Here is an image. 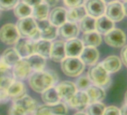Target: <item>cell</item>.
Returning a JSON list of instances; mask_svg holds the SVG:
<instances>
[{"mask_svg":"<svg viewBox=\"0 0 127 115\" xmlns=\"http://www.w3.org/2000/svg\"><path fill=\"white\" fill-rule=\"evenodd\" d=\"M82 42L84 46L96 48L102 43V37L96 31L85 32L82 35Z\"/></svg>","mask_w":127,"mask_h":115,"instance_id":"26","label":"cell"},{"mask_svg":"<svg viewBox=\"0 0 127 115\" xmlns=\"http://www.w3.org/2000/svg\"><path fill=\"white\" fill-rule=\"evenodd\" d=\"M86 93L89 99V104L102 101L105 97V92L102 87L97 85H90L86 89Z\"/></svg>","mask_w":127,"mask_h":115,"instance_id":"25","label":"cell"},{"mask_svg":"<svg viewBox=\"0 0 127 115\" xmlns=\"http://www.w3.org/2000/svg\"><path fill=\"white\" fill-rule=\"evenodd\" d=\"M14 15L19 19L29 17L32 16V7L25 3L24 2H19L14 8Z\"/></svg>","mask_w":127,"mask_h":115,"instance_id":"33","label":"cell"},{"mask_svg":"<svg viewBox=\"0 0 127 115\" xmlns=\"http://www.w3.org/2000/svg\"><path fill=\"white\" fill-rule=\"evenodd\" d=\"M14 103L18 105L26 113V114L34 112L37 108V102L32 97L27 95H25L20 99L14 100Z\"/></svg>","mask_w":127,"mask_h":115,"instance_id":"24","label":"cell"},{"mask_svg":"<svg viewBox=\"0 0 127 115\" xmlns=\"http://www.w3.org/2000/svg\"><path fill=\"white\" fill-rule=\"evenodd\" d=\"M19 0H0V10L10 11L15 8Z\"/></svg>","mask_w":127,"mask_h":115,"instance_id":"37","label":"cell"},{"mask_svg":"<svg viewBox=\"0 0 127 115\" xmlns=\"http://www.w3.org/2000/svg\"><path fill=\"white\" fill-rule=\"evenodd\" d=\"M87 15V12L84 5L70 8L67 11V21L77 23Z\"/></svg>","mask_w":127,"mask_h":115,"instance_id":"30","label":"cell"},{"mask_svg":"<svg viewBox=\"0 0 127 115\" xmlns=\"http://www.w3.org/2000/svg\"><path fill=\"white\" fill-rule=\"evenodd\" d=\"M114 28V22L111 20L105 14L96 19L95 31L100 34H105Z\"/></svg>","mask_w":127,"mask_h":115,"instance_id":"23","label":"cell"},{"mask_svg":"<svg viewBox=\"0 0 127 115\" xmlns=\"http://www.w3.org/2000/svg\"><path fill=\"white\" fill-rule=\"evenodd\" d=\"M66 52H65V42L63 40H56L54 43H52L50 55L49 58L52 61L56 63H61L65 58Z\"/></svg>","mask_w":127,"mask_h":115,"instance_id":"16","label":"cell"},{"mask_svg":"<svg viewBox=\"0 0 127 115\" xmlns=\"http://www.w3.org/2000/svg\"><path fill=\"white\" fill-rule=\"evenodd\" d=\"M37 21V20H36ZM37 26L40 32V39L52 40H55L58 36V28L53 26L49 20H37Z\"/></svg>","mask_w":127,"mask_h":115,"instance_id":"9","label":"cell"},{"mask_svg":"<svg viewBox=\"0 0 127 115\" xmlns=\"http://www.w3.org/2000/svg\"><path fill=\"white\" fill-rule=\"evenodd\" d=\"M59 0H43V2H45L46 4H47L49 7H54L55 6Z\"/></svg>","mask_w":127,"mask_h":115,"instance_id":"43","label":"cell"},{"mask_svg":"<svg viewBox=\"0 0 127 115\" xmlns=\"http://www.w3.org/2000/svg\"><path fill=\"white\" fill-rule=\"evenodd\" d=\"M79 28L76 23L66 21L61 26L58 27V35L61 40H68L78 37Z\"/></svg>","mask_w":127,"mask_h":115,"instance_id":"8","label":"cell"},{"mask_svg":"<svg viewBox=\"0 0 127 115\" xmlns=\"http://www.w3.org/2000/svg\"><path fill=\"white\" fill-rule=\"evenodd\" d=\"M101 64L108 73H114L121 69L122 61L117 55H109L102 61Z\"/></svg>","mask_w":127,"mask_h":115,"instance_id":"22","label":"cell"},{"mask_svg":"<svg viewBox=\"0 0 127 115\" xmlns=\"http://www.w3.org/2000/svg\"><path fill=\"white\" fill-rule=\"evenodd\" d=\"M23 2H24L25 3L28 4L32 7H34L43 2V0H23Z\"/></svg>","mask_w":127,"mask_h":115,"instance_id":"42","label":"cell"},{"mask_svg":"<svg viewBox=\"0 0 127 115\" xmlns=\"http://www.w3.org/2000/svg\"><path fill=\"white\" fill-rule=\"evenodd\" d=\"M95 23L96 19L87 14L79 21V28L83 33L93 31H95Z\"/></svg>","mask_w":127,"mask_h":115,"instance_id":"34","label":"cell"},{"mask_svg":"<svg viewBox=\"0 0 127 115\" xmlns=\"http://www.w3.org/2000/svg\"><path fill=\"white\" fill-rule=\"evenodd\" d=\"M123 6V11H124L125 16L127 17V1H124Z\"/></svg>","mask_w":127,"mask_h":115,"instance_id":"45","label":"cell"},{"mask_svg":"<svg viewBox=\"0 0 127 115\" xmlns=\"http://www.w3.org/2000/svg\"><path fill=\"white\" fill-rule=\"evenodd\" d=\"M8 115H26V113L18 105L13 102L8 110Z\"/></svg>","mask_w":127,"mask_h":115,"instance_id":"39","label":"cell"},{"mask_svg":"<svg viewBox=\"0 0 127 115\" xmlns=\"http://www.w3.org/2000/svg\"><path fill=\"white\" fill-rule=\"evenodd\" d=\"M29 63L31 69L34 72L43 71L46 67V58L37 54H33L25 58Z\"/></svg>","mask_w":127,"mask_h":115,"instance_id":"28","label":"cell"},{"mask_svg":"<svg viewBox=\"0 0 127 115\" xmlns=\"http://www.w3.org/2000/svg\"><path fill=\"white\" fill-rule=\"evenodd\" d=\"M88 76L94 85L102 87L107 85L110 81L109 73L101 64L92 65L88 70Z\"/></svg>","mask_w":127,"mask_h":115,"instance_id":"4","label":"cell"},{"mask_svg":"<svg viewBox=\"0 0 127 115\" xmlns=\"http://www.w3.org/2000/svg\"><path fill=\"white\" fill-rule=\"evenodd\" d=\"M61 65L63 73L70 77L80 76L84 71L85 66L79 57H66L61 62Z\"/></svg>","mask_w":127,"mask_h":115,"instance_id":"3","label":"cell"},{"mask_svg":"<svg viewBox=\"0 0 127 115\" xmlns=\"http://www.w3.org/2000/svg\"><path fill=\"white\" fill-rule=\"evenodd\" d=\"M123 1H127V0H123Z\"/></svg>","mask_w":127,"mask_h":115,"instance_id":"49","label":"cell"},{"mask_svg":"<svg viewBox=\"0 0 127 115\" xmlns=\"http://www.w3.org/2000/svg\"><path fill=\"white\" fill-rule=\"evenodd\" d=\"M99 58V52L96 47H89L85 46L81 55H79V58L82 61L89 66L95 64Z\"/></svg>","mask_w":127,"mask_h":115,"instance_id":"18","label":"cell"},{"mask_svg":"<svg viewBox=\"0 0 127 115\" xmlns=\"http://www.w3.org/2000/svg\"><path fill=\"white\" fill-rule=\"evenodd\" d=\"M64 4L69 8L78 7L83 5L85 3V0H63Z\"/></svg>","mask_w":127,"mask_h":115,"instance_id":"38","label":"cell"},{"mask_svg":"<svg viewBox=\"0 0 127 115\" xmlns=\"http://www.w3.org/2000/svg\"><path fill=\"white\" fill-rule=\"evenodd\" d=\"M120 59L122 63L127 67V45H124L121 49Z\"/></svg>","mask_w":127,"mask_h":115,"instance_id":"41","label":"cell"},{"mask_svg":"<svg viewBox=\"0 0 127 115\" xmlns=\"http://www.w3.org/2000/svg\"><path fill=\"white\" fill-rule=\"evenodd\" d=\"M58 79V76L54 71H37L30 75L29 84L34 91L42 93L53 86Z\"/></svg>","mask_w":127,"mask_h":115,"instance_id":"1","label":"cell"},{"mask_svg":"<svg viewBox=\"0 0 127 115\" xmlns=\"http://www.w3.org/2000/svg\"><path fill=\"white\" fill-rule=\"evenodd\" d=\"M104 40L105 43L111 47L120 48L126 43V35L123 30L114 28L105 34Z\"/></svg>","mask_w":127,"mask_h":115,"instance_id":"6","label":"cell"},{"mask_svg":"<svg viewBox=\"0 0 127 115\" xmlns=\"http://www.w3.org/2000/svg\"><path fill=\"white\" fill-rule=\"evenodd\" d=\"M105 105L101 102L88 104L86 108L87 115H103Z\"/></svg>","mask_w":127,"mask_h":115,"instance_id":"35","label":"cell"},{"mask_svg":"<svg viewBox=\"0 0 127 115\" xmlns=\"http://www.w3.org/2000/svg\"><path fill=\"white\" fill-rule=\"evenodd\" d=\"M84 45L82 40L77 37L73 38L65 42V52L67 57H79L83 49Z\"/></svg>","mask_w":127,"mask_h":115,"instance_id":"19","label":"cell"},{"mask_svg":"<svg viewBox=\"0 0 127 115\" xmlns=\"http://www.w3.org/2000/svg\"><path fill=\"white\" fill-rule=\"evenodd\" d=\"M14 81L12 67H8L0 59V90H6Z\"/></svg>","mask_w":127,"mask_h":115,"instance_id":"12","label":"cell"},{"mask_svg":"<svg viewBox=\"0 0 127 115\" xmlns=\"http://www.w3.org/2000/svg\"><path fill=\"white\" fill-rule=\"evenodd\" d=\"M52 42L47 40L40 39L34 43V54H37L45 58H48L50 55Z\"/></svg>","mask_w":127,"mask_h":115,"instance_id":"29","label":"cell"},{"mask_svg":"<svg viewBox=\"0 0 127 115\" xmlns=\"http://www.w3.org/2000/svg\"><path fill=\"white\" fill-rule=\"evenodd\" d=\"M20 39L18 29L16 25L7 23L0 29V40L6 45L15 44Z\"/></svg>","mask_w":127,"mask_h":115,"instance_id":"5","label":"cell"},{"mask_svg":"<svg viewBox=\"0 0 127 115\" xmlns=\"http://www.w3.org/2000/svg\"><path fill=\"white\" fill-rule=\"evenodd\" d=\"M67 102L72 108L77 111H82L88 105L89 99L85 91L79 90L75 93Z\"/></svg>","mask_w":127,"mask_h":115,"instance_id":"17","label":"cell"},{"mask_svg":"<svg viewBox=\"0 0 127 115\" xmlns=\"http://www.w3.org/2000/svg\"><path fill=\"white\" fill-rule=\"evenodd\" d=\"M106 3L103 0H87L85 3V8L87 14L96 19L105 14Z\"/></svg>","mask_w":127,"mask_h":115,"instance_id":"10","label":"cell"},{"mask_svg":"<svg viewBox=\"0 0 127 115\" xmlns=\"http://www.w3.org/2000/svg\"><path fill=\"white\" fill-rule=\"evenodd\" d=\"M6 93L10 98L13 101L17 100L18 99L22 98L26 95V88L25 85L20 81H14L11 85L6 89Z\"/></svg>","mask_w":127,"mask_h":115,"instance_id":"20","label":"cell"},{"mask_svg":"<svg viewBox=\"0 0 127 115\" xmlns=\"http://www.w3.org/2000/svg\"><path fill=\"white\" fill-rule=\"evenodd\" d=\"M41 99L46 104H55L60 102L61 98L55 87H50L42 93Z\"/></svg>","mask_w":127,"mask_h":115,"instance_id":"32","label":"cell"},{"mask_svg":"<svg viewBox=\"0 0 127 115\" xmlns=\"http://www.w3.org/2000/svg\"><path fill=\"white\" fill-rule=\"evenodd\" d=\"M49 6L43 2L34 7H32V17L37 21L46 20L49 17Z\"/></svg>","mask_w":127,"mask_h":115,"instance_id":"31","label":"cell"},{"mask_svg":"<svg viewBox=\"0 0 127 115\" xmlns=\"http://www.w3.org/2000/svg\"><path fill=\"white\" fill-rule=\"evenodd\" d=\"M34 115H67L66 105L59 102L55 104H47L36 108Z\"/></svg>","mask_w":127,"mask_h":115,"instance_id":"7","label":"cell"},{"mask_svg":"<svg viewBox=\"0 0 127 115\" xmlns=\"http://www.w3.org/2000/svg\"><path fill=\"white\" fill-rule=\"evenodd\" d=\"M12 70L14 79L18 81H22L29 77L32 71L29 63L25 58H21L12 67Z\"/></svg>","mask_w":127,"mask_h":115,"instance_id":"15","label":"cell"},{"mask_svg":"<svg viewBox=\"0 0 127 115\" xmlns=\"http://www.w3.org/2000/svg\"><path fill=\"white\" fill-rule=\"evenodd\" d=\"M73 115H87V114H85L84 112H82V111H78L76 114H74Z\"/></svg>","mask_w":127,"mask_h":115,"instance_id":"46","label":"cell"},{"mask_svg":"<svg viewBox=\"0 0 127 115\" xmlns=\"http://www.w3.org/2000/svg\"><path fill=\"white\" fill-rule=\"evenodd\" d=\"M55 87L61 99H64L66 102H68L77 91L76 85L70 81L61 82Z\"/></svg>","mask_w":127,"mask_h":115,"instance_id":"14","label":"cell"},{"mask_svg":"<svg viewBox=\"0 0 127 115\" xmlns=\"http://www.w3.org/2000/svg\"><path fill=\"white\" fill-rule=\"evenodd\" d=\"M16 26L20 37L23 38H29L34 41L40 39L37 23L32 16L19 19Z\"/></svg>","mask_w":127,"mask_h":115,"instance_id":"2","label":"cell"},{"mask_svg":"<svg viewBox=\"0 0 127 115\" xmlns=\"http://www.w3.org/2000/svg\"><path fill=\"white\" fill-rule=\"evenodd\" d=\"M105 14L114 23L121 21L125 17L123 4L119 1L108 3L106 6Z\"/></svg>","mask_w":127,"mask_h":115,"instance_id":"11","label":"cell"},{"mask_svg":"<svg viewBox=\"0 0 127 115\" xmlns=\"http://www.w3.org/2000/svg\"><path fill=\"white\" fill-rule=\"evenodd\" d=\"M103 1L105 2V3H107V4H108V3H110V2H115V1H119V0H103Z\"/></svg>","mask_w":127,"mask_h":115,"instance_id":"47","label":"cell"},{"mask_svg":"<svg viewBox=\"0 0 127 115\" xmlns=\"http://www.w3.org/2000/svg\"><path fill=\"white\" fill-rule=\"evenodd\" d=\"M91 80L89 79L88 76H82L79 77L76 82V87L79 90H85L91 85Z\"/></svg>","mask_w":127,"mask_h":115,"instance_id":"36","label":"cell"},{"mask_svg":"<svg viewBox=\"0 0 127 115\" xmlns=\"http://www.w3.org/2000/svg\"><path fill=\"white\" fill-rule=\"evenodd\" d=\"M0 59L8 67H13L21 59V57L15 48H8L3 52Z\"/></svg>","mask_w":127,"mask_h":115,"instance_id":"27","label":"cell"},{"mask_svg":"<svg viewBox=\"0 0 127 115\" xmlns=\"http://www.w3.org/2000/svg\"><path fill=\"white\" fill-rule=\"evenodd\" d=\"M120 115H127V105H123L120 109Z\"/></svg>","mask_w":127,"mask_h":115,"instance_id":"44","label":"cell"},{"mask_svg":"<svg viewBox=\"0 0 127 115\" xmlns=\"http://www.w3.org/2000/svg\"><path fill=\"white\" fill-rule=\"evenodd\" d=\"M34 43L32 39H20L15 43V49L21 57V58H26L34 54Z\"/></svg>","mask_w":127,"mask_h":115,"instance_id":"13","label":"cell"},{"mask_svg":"<svg viewBox=\"0 0 127 115\" xmlns=\"http://www.w3.org/2000/svg\"><path fill=\"white\" fill-rule=\"evenodd\" d=\"M67 10L63 7H55L49 14V21L55 27H59L67 21Z\"/></svg>","mask_w":127,"mask_h":115,"instance_id":"21","label":"cell"},{"mask_svg":"<svg viewBox=\"0 0 127 115\" xmlns=\"http://www.w3.org/2000/svg\"><path fill=\"white\" fill-rule=\"evenodd\" d=\"M103 115H120V109L114 105H111L108 107H105Z\"/></svg>","mask_w":127,"mask_h":115,"instance_id":"40","label":"cell"},{"mask_svg":"<svg viewBox=\"0 0 127 115\" xmlns=\"http://www.w3.org/2000/svg\"><path fill=\"white\" fill-rule=\"evenodd\" d=\"M125 102L127 105V91L126 92V94H125Z\"/></svg>","mask_w":127,"mask_h":115,"instance_id":"48","label":"cell"}]
</instances>
